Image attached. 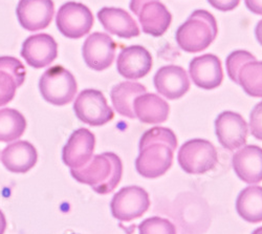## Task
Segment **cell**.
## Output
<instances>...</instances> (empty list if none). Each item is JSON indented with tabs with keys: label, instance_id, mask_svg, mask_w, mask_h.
I'll list each match as a JSON object with an SVG mask.
<instances>
[{
	"label": "cell",
	"instance_id": "6da1fadb",
	"mask_svg": "<svg viewBox=\"0 0 262 234\" xmlns=\"http://www.w3.org/2000/svg\"><path fill=\"white\" fill-rule=\"evenodd\" d=\"M178 138L171 130L155 127L147 131L140 141V155L136 160L138 173L147 179L164 176L173 163Z\"/></svg>",
	"mask_w": 262,
	"mask_h": 234
},
{
	"label": "cell",
	"instance_id": "7a4b0ae2",
	"mask_svg": "<svg viewBox=\"0 0 262 234\" xmlns=\"http://www.w3.org/2000/svg\"><path fill=\"white\" fill-rule=\"evenodd\" d=\"M71 175L79 183L90 185L97 194L107 195L116 189L123 175L121 159L114 153L93 156L84 166L71 169Z\"/></svg>",
	"mask_w": 262,
	"mask_h": 234
},
{
	"label": "cell",
	"instance_id": "3957f363",
	"mask_svg": "<svg viewBox=\"0 0 262 234\" xmlns=\"http://www.w3.org/2000/svg\"><path fill=\"white\" fill-rule=\"evenodd\" d=\"M217 34L218 28L214 16L206 10H196L178 29L176 39L183 51L199 53L211 46Z\"/></svg>",
	"mask_w": 262,
	"mask_h": 234
},
{
	"label": "cell",
	"instance_id": "277c9868",
	"mask_svg": "<svg viewBox=\"0 0 262 234\" xmlns=\"http://www.w3.org/2000/svg\"><path fill=\"white\" fill-rule=\"evenodd\" d=\"M39 90L47 102L62 106L74 101L78 85L71 72L61 66L49 69L39 80Z\"/></svg>",
	"mask_w": 262,
	"mask_h": 234
},
{
	"label": "cell",
	"instance_id": "5b68a950",
	"mask_svg": "<svg viewBox=\"0 0 262 234\" xmlns=\"http://www.w3.org/2000/svg\"><path fill=\"white\" fill-rule=\"evenodd\" d=\"M178 161L185 173L190 175L206 174L218 163L214 145L204 139H193L180 148Z\"/></svg>",
	"mask_w": 262,
	"mask_h": 234
},
{
	"label": "cell",
	"instance_id": "8992f818",
	"mask_svg": "<svg viewBox=\"0 0 262 234\" xmlns=\"http://www.w3.org/2000/svg\"><path fill=\"white\" fill-rule=\"evenodd\" d=\"M56 25L63 36L79 39L91 32L94 26V16L92 11L83 4L71 2L59 9Z\"/></svg>",
	"mask_w": 262,
	"mask_h": 234
},
{
	"label": "cell",
	"instance_id": "52a82bcc",
	"mask_svg": "<svg viewBox=\"0 0 262 234\" xmlns=\"http://www.w3.org/2000/svg\"><path fill=\"white\" fill-rule=\"evenodd\" d=\"M74 111L81 122L91 126L105 125L115 117L103 93L91 89L79 94L74 103Z\"/></svg>",
	"mask_w": 262,
	"mask_h": 234
},
{
	"label": "cell",
	"instance_id": "ba28073f",
	"mask_svg": "<svg viewBox=\"0 0 262 234\" xmlns=\"http://www.w3.org/2000/svg\"><path fill=\"white\" fill-rule=\"evenodd\" d=\"M150 207L147 191L139 186L122 188L112 200L111 209L115 219L121 222H130L146 214Z\"/></svg>",
	"mask_w": 262,
	"mask_h": 234
},
{
	"label": "cell",
	"instance_id": "9c48e42d",
	"mask_svg": "<svg viewBox=\"0 0 262 234\" xmlns=\"http://www.w3.org/2000/svg\"><path fill=\"white\" fill-rule=\"evenodd\" d=\"M116 49L117 45L111 36L96 32L85 40L82 55L87 67L101 72L112 67L116 57Z\"/></svg>",
	"mask_w": 262,
	"mask_h": 234
},
{
	"label": "cell",
	"instance_id": "30bf717a",
	"mask_svg": "<svg viewBox=\"0 0 262 234\" xmlns=\"http://www.w3.org/2000/svg\"><path fill=\"white\" fill-rule=\"evenodd\" d=\"M248 123L237 113L224 112L215 120L218 142L228 151H236L247 144Z\"/></svg>",
	"mask_w": 262,
	"mask_h": 234
},
{
	"label": "cell",
	"instance_id": "8fae6325",
	"mask_svg": "<svg viewBox=\"0 0 262 234\" xmlns=\"http://www.w3.org/2000/svg\"><path fill=\"white\" fill-rule=\"evenodd\" d=\"M16 14L20 26L27 31L47 29L55 14L53 0H20Z\"/></svg>",
	"mask_w": 262,
	"mask_h": 234
},
{
	"label": "cell",
	"instance_id": "7c38bea8",
	"mask_svg": "<svg viewBox=\"0 0 262 234\" xmlns=\"http://www.w3.org/2000/svg\"><path fill=\"white\" fill-rule=\"evenodd\" d=\"M21 56L34 69L47 68L58 56V45L49 34H36L26 39L21 49Z\"/></svg>",
	"mask_w": 262,
	"mask_h": 234
},
{
	"label": "cell",
	"instance_id": "4fadbf2b",
	"mask_svg": "<svg viewBox=\"0 0 262 234\" xmlns=\"http://www.w3.org/2000/svg\"><path fill=\"white\" fill-rule=\"evenodd\" d=\"M95 146L96 138L92 132L86 129L77 130L63 147V163L71 169L84 166L93 158Z\"/></svg>",
	"mask_w": 262,
	"mask_h": 234
},
{
	"label": "cell",
	"instance_id": "5bb4252c",
	"mask_svg": "<svg viewBox=\"0 0 262 234\" xmlns=\"http://www.w3.org/2000/svg\"><path fill=\"white\" fill-rule=\"evenodd\" d=\"M189 73L196 87L207 91L220 87L224 79L222 62L212 54L193 58L190 62Z\"/></svg>",
	"mask_w": 262,
	"mask_h": 234
},
{
	"label": "cell",
	"instance_id": "9a60e30c",
	"mask_svg": "<svg viewBox=\"0 0 262 234\" xmlns=\"http://www.w3.org/2000/svg\"><path fill=\"white\" fill-rule=\"evenodd\" d=\"M152 56L142 46H131L121 51L117 59L118 73L130 80L147 76L152 69Z\"/></svg>",
	"mask_w": 262,
	"mask_h": 234
},
{
	"label": "cell",
	"instance_id": "2e32d148",
	"mask_svg": "<svg viewBox=\"0 0 262 234\" xmlns=\"http://www.w3.org/2000/svg\"><path fill=\"white\" fill-rule=\"evenodd\" d=\"M237 177L249 185H256L262 181V148L247 145L235 153L232 160Z\"/></svg>",
	"mask_w": 262,
	"mask_h": 234
},
{
	"label": "cell",
	"instance_id": "e0dca14e",
	"mask_svg": "<svg viewBox=\"0 0 262 234\" xmlns=\"http://www.w3.org/2000/svg\"><path fill=\"white\" fill-rule=\"evenodd\" d=\"M154 83L157 91L169 100L182 98L190 89L187 72L178 66L161 68L154 78Z\"/></svg>",
	"mask_w": 262,
	"mask_h": 234
},
{
	"label": "cell",
	"instance_id": "ac0fdd59",
	"mask_svg": "<svg viewBox=\"0 0 262 234\" xmlns=\"http://www.w3.org/2000/svg\"><path fill=\"white\" fill-rule=\"evenodd\" d=\"M26 69L14 57H0V106L11 102L26 80Z\"/></svg>",
	"mask_w": 262,
	"mask_h": 234
},
{
	"label": "cell",
	"instance_id": "d6986e66",
	"mask_svg": "<svg viewBox=\"0 0 262 234\" xmlns=\"http://www.w3.org/2000/svg\"><path fill=\"white\" fill-rule=\"evenodd\" d=\"M36 148L28 141H14L2 153V162L14 174H26L37 163Z\"/></svg>",
	"mask_w": 262,
	"mask_h": 234
},
{
	"label": "cell",
	"instance_id": "ffe728a7",
	"mask_svg": "<svg viewBox=\"0 0 262 234\" xmlns=\"http://www.w3.org/2000/svg\"><path fill=\"white\" fill-rule=\"evenodd\" d=\"M98 18L109 34L125 39L140 35L137 21L123 9L105 7L99 11Z\"/></svg>",
	"mask_w": 262,
	"mask_h": 234
},
{
	"label": "cell",
	"instance_id": "44dd1931",
	"mask_svg": "<svg viewBox=\"0 0 262 234\" xmlns=\"http://www.w3.org/2000/svg\"><path fill=\"white\" fill-rule=\"evenodd\" d=\"M138 17L143 32L154 37L164 35L172 21L171 13L159 0L144 5Z\"/></svg>",
	"mask_w": 262,
	"mask_h": 234
},
{
	"label": "cell",
	"instance_id": "7402d4cb",
	"mask_svg": "<svg viewBox=\"0 0 262 234\" xmlns=\"http://www.w3.org/2000/svg\"><path fill=\"white\" fill-rule=\"evenodd\" d=\"M136 117L146 124H161L167 121L170 113L169 104L156 94L139 96L134 103Z\"/></svg>",
	"mask_w": 262,
	"mask_h": 234
},
{
	"label": "cell",
	"instance_id": "603a6c76",
	"mask_svg": "<svg viewBox=\"0 0 262 234\" xmlns=\"http://www.w3.org/2000/svg\"><path fill=\"white\" fill-rule=\"evenodd\" d=\"M147 93L143 84L138 82L125 81L115 85L111 92L112 102L115 110L123 117L135 119L136 114L134 110L135 100Z\"/></svg>",
	"mask_w": 262,
	"mask_h": 234
},
{
	"label": "cell",
	"instance_id": "cb8c5ba5",
	"mask_svg": "<svg viewBox=\"0 0 262 234\" xmlns=\"http://www.w3.org/2000/svg\"><path fill=\"white\" fill-rule=\"evenodd\" d=\"M236 210L247 222H262V187L249 186L245 188L237 198Z\"/></svg>",
	"mask_w": 262,
	"mask_h": 234
},
{
	"label": "cell",
	"instance_id": "d4e9b609",
	"mask_svg": "<svg viewBox=\"0 0 262 234\" xmlns=\"http://www.w3.org/2000/svg\"><path fill=\"white\" fill-rule=\"evenodd\" d=\"M26 130L27 121L23 114L13 109L0 110V142L17 141Z\"/></svg>",
	"mask_w": 262,
	"mask_h": 234
},
{
	"label": "cell",
	"instance_id": "484cf974",
	"mask_svg": "<svg viewBox=\"0 0 262 234\" xmlns=\"http://www.w3.org/2000/svg\"><path fill=\"white\" fill-rule=\"evenodd\" d=\"M238 84L251 97L262 98V61H251L240 69Z\"/></svg>",
	"mask_w": 262,
	"mask_h": 234
},
{
	"label": "cell",
	"instance_id": "4316f807",
	"mask_svg": "<svg viewBox=\"0 0 262 234\" xmlns=\"http://www.w3.org/2000/svg\"><path fill=\"white\" fill-rule=\"evenodd\" d=\"M140 234H177V228L170 221L159 217L149 218L139 226Z\"/></svg>",
	"mask_w": 262,
	"mask_h": 234
},
{
	"label": "cell",
	"instance_id": "83f0119b",
	"mask_svg": "<svg viewBox=\"0 0 262 234\" xmlns=\"http://www.w3.org/2000/svg\"><path fill=\"white\" fill-rule=\"evenodd\" d=\"M256 58L254 55L247 51H235L231 53L226 61L227 66V72L232 81H234L236 84H238V73L246 63L255 61Z\"/></svg>",
	"mask_w": 262,
	"mask_h": 234
},
{
	"label": "cell",
	"instance_id": "f1b7e54d",
	"mask_svg": "<svg viewBox=\"0 0 262 234\" xmlns=\"http://www.w3.org/2000/svg\"><path fill=\"white\" fill-rule=\"evenodd\" d=\"M250 131L254 138L262 141V101L259 102L251 112Z\"/></svg>",
	"mask_w": 262,
	"mask_h": 234
},
{
	"label": "cell",
	"instance_id": "f546056e",
	"mask_svg": "<svg viewBox=\"0 0 262 234\" xmlns=\"http://www.w3.org/2000/svg\"><path fill=\"white\" fill-rule=\"evenodd\" d=\"M208 3L218 11L228 12L236 9L240 0H208Z\"/></svg>",
	"mask_w": 262,
	"mask_h": 234
},
{
	"label": "cell",
	"instance_id": "4dcf8cb0",
	"mask_svg": "<svg viewBox=\"0 0 262 234\" xmlns=\"http://www.w3.org/2000/svg\"><path fill=\"white\" fill-rule=\"evenodd\" d=\"M245 4L252 13L262 16V0H245Z\"/></svg>",
	"mask_w": 262,
	"mask_h": 234
},
{
	"label": "cell",
	"instance_id": "1f68e13d",
	"mask_svg": "<svg viewBox=\"0 0 262 234\" xmlns=\"http://www.w3.org/2000/svg\"><path fill=\"white\" fill-rule=\"evenodd\" d=\"M149 2H154V0H131L130 5H129L130 10H131V12L135 13L138 16L141 9L143 8V6Z\"/></svg>",
	"mask_w": 262,
	"mask_h": 234
},
{
	"label": "cell",
	"instance_id": "d6a6232c",
	"mask_svg": "<svg viewBox=\"0 0 262 234\" xmlns=\"http://www.w3.org/2000/svg\"><path fill=\"white\" fill-rule=\"evenodd\" d=\"M255 36H256V39L258 40V42L260 44V46H262V20H260L256 26Z\"/></svg>",
	"mask_w": 262,
	"mask_h": 234
},
{
	"label": "cell",
	"instance_id": "836d02e7",
	"mask_svg": "<svg viewBox=\"0 0 262 234\" xmlns=\"http://www.w3.org/2000/svg\"><path fill=\"white\" fill-rule=\"evenodd\" d=\"M7 228V221L5 218V215L0 211V234H4Z\"/></svg>",
	"mask_w": 262,
	"mask_h": 234
},
{
	"label": "cell",
	"instance_id": "e575fe53",
	"mask_svg": "<svg viewBox=\"0 0 262 234\" xmlns=\"http://www.w3.org/2000/svg\"><path fill=\"white\" fill-rule=\"evenodd\" d=\"M252 234H262V227H260V228L256 229Z\"/></svg>",
	"mask_w": 262,
	"mask_h": 234
}]
</instances>
